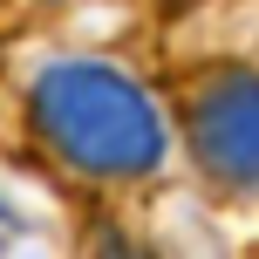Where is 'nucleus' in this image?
<instances>
[{
    "instance_id": "7ed1b4c3",
    "label": "nucleus",
    "mask_w": 259,
    "mask_h": 259,
    "mask_svg": "<svg viewBox=\"0 0 259 259\" xmlns=\"http://www.w3.org/2000/svg\"><path fill=\"white\" fill-rule=\"evenodd\" d=\"M96 259H143V252L130 246L123 232H103V239H96Z\"/></svg>"
},
{
    "instance_id": "f257e3e1",
    "label": "nucleus",
    "mask_w": 259,
    "mask_h": 259,
    "mask_svg": "<svg viewBox=\"0 0 259 259\" xmlns=\"http://www.w3.org/2000/svg\"><path fill=\"white\" fill-rule=\"evenodd\" d=\"M34 130L89 178H143L164 157V116L157 103L109 62H55L41 68L34 96Z\"/></svg>"
},
{
    "instance_id": "20e7f679",
    "label": "nucleus",
    "mask_w": 259,
    "mask_h": 259,
    "mask_svg": "<svg viewBox=\"0 0 259 259\" xmlns=\"http://www.w3.org/2000/svg\"><path fill=\"white\" fill-rule=\"evenodd\" d=\"M7 219H14V211H7V205H0V225H7Z\"/></svg>"
},
{
    "instance_id": "f03ea898",
    "label": "nucleus",
    "mask_w": 259,
    "mask_h": 259,
    "mask_svg": "<svg viewBox=\"0 0 259 259\" xmlns=\"http://www.w3.org/2000/svg\"><path fill=\"white\" fill-rule=\"evenodd\" d=\"M191 150L211 178L239 184V191H259V68H232V75L198 89Z\"/></svg>"
}]
</instances>
